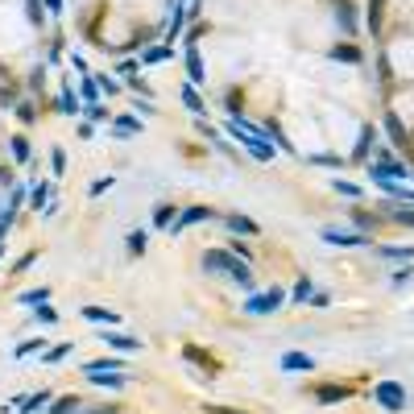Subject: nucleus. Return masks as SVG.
<instances>
[{
    "label": "nucleus",
    "mask_w": 414,
    "mask_h": 414,
    "mask_svg": "<svg viewBox=\"0 0 414 414\" xmlns=\"http://www.w3.org/2000/svg\"><path fill=\"white\" fill-rule=\"evenodd\" d=\"M183 104L191 108V112H195V116H203V99L195 95V88H183Z\"/></svg>",
    "instance_id": "nucleus-24"
},
{
    "label": "nucleus",
    "mask_w": 414,
    "mask_h": 414,
    "mask_svg": "<svg viewBox=\"0 0 414 414\" xmlns=\"http://www.w3.org/2000/svg\"><path fill=\"white\" fill-rule=\"evenodd\" d=\"M125 240H129V244H125V249H129V253H133V257H141V253H145V244H149V236H145V232H129V236H125Z\"/></svg>",
    "instance_id": "nucleus-17"
},
{
    "label": "nucleus",
    "mask_w": 414,
    "mask_h": 414,
    "mask_svg": "<svg viewBox=\"0 0 414 414\" xmlns=\"http://www.w3.org/2000/svg\"><path fill=\"white\" fill-rule=\"evenodd\" d=\"M46 298H50L46 286H38V290H25V294H21V303H46Z\"/></svg>",
    "instance_id": "nucleus-30"
},
{
    "label": "nucleus",
    "mask_w": 414,
    "mask_h": 414,
    "mask_svg": "<svg viewBox=\"0 0 414 414\" xmlns=\"http://www.w3.org/2000/svg\"><path fill=\"white\" fill-rule=\"evenodd\" d=\"M311 294H315V290H311V282H307V277H298V286L290 290V298H294V303H307Z\"/></svg>",
    "instance_id": "nucleus-23"
},
{
    "label": "nucleus",
    "mask_w": 414,
    "mask_h": 414,
    "mask_svg": "<svg viewBox=\"0 0 414 414\" xmlns=\"http://www.w3.org/2000/svg\"><path fill=\"white\" fill-rule=\"evenodd\" d=\"M224 224H228L232 232H240V236H257V224H253V220H249V216H236V212H232V216H224Z\"/></svg>",
    "instance_id": "nucleus-8"
},
{
    "label": "nucleus",
    "mask_w": 414,
    "mask_h": 414,
    "mask_svg": "<svg viewBox=\"0 0 414 414\" xmlns=\"http://www.w3.org/2000/svg\"><path fill=\"white\" fill-rule=\"evenodd\" d=\"M352 224H357V228H365V232H373V228H377V216H368V212H361V207H352Z\"/></svg>",
    "instance_id": "nucleus-21"
},
{
    "label": "nucleus",
    "mask_w": 414,
    "mask_h": 414,
    "mask_svg": "<svg viewBox=\"0 0 414 414\" xmlns=\"http://www.w3.org/2000/svg\"><path fill=\"white\" fill-rule=\"evenodd\" d=\"M186 361H195V365H203V368H212V373H216V357H207V352H203V348H195V344H186Z\"/></svg>",
    "instance_id": "nucleus-14"
},
{
    "label": "nucleus",
    "mask_w": 414,
    "mask_h": 414,
    "mask_svg": "<svg viewBox=\"0 0 414 414\" xmlns=\"http://www.w3.org/2000/svg\"><path fill=\"white\" fill-rule=\"evenodd\" d=\"M365 21H368V29H373V34H381V21H385V0H368Z\"/></svg>",
    "instance_id": "nucleus-9"
},
{
    "label": "nucleus",
    "mask_w": 414,
    "mask_h": 414,
    "mask_svg": "<svg viewBox=\"0 0 414 414\" xmlns=\"http://www.w3.org/2000/svg\"><path fill=\"white\" fill-rule=\"evenodd\" d=\"M88 377H92L95 385H112V389H116V385H125V377H120V373H88Z\"/></svg>",
    "instance_id": "nucleus-22"
},
{
    "label": "nucleus",
    "mask_w": 414,
    "mask_h": 414,
    "mask_svg": "<svg viewBox=\"0 0 414 414\" xmlns=\"http://www.w3.org/2000/svg\"><path fill=\"white\" fill-rule=\"evenodd\" d=\"M282 303H286V294L274 286V290H265V294H253V298L244 303V311H249V315H270V311H277Z\"/></svg>",
    "instance_id": "nucleus-3"
},
{
    "label": "nucleus",
    "mask_w": 414,
    "mask_h": 414,
    "mask_svg": "<svg viewBox=\"0 0 414 414\" xmlns=\"http://www.w3.org/2000/svg\"><path fill=\"white\" fill-rule=\"evenodd\" d=\"M88 116H92V120H104V116H108V108H99V104H88Z\"/></svg>",
    "instance_id": "nucleus-40"
},
{
    "label": "nucleus",
    "mask_w": 414,
    "mask_h": 414,
    "mask_svg": "<svg viewBox=\"0 0 414 414\" xmlns=\"http://www.w3.org/2000/svg\"><path fill=\"white\" fill-rule=\"evenodd\" d=\"M13 158L17 162H29V141L25 137H13Z\"/></svg>",
    "instance_id": "nucleus-26"
},
{
    "label": "nucleus",
    "mask_w": 414,
    "mask_h": 414,
    "mask_svg": "<svg viewBox=\"0 0 414 414\" xmlns=\"http://www.w3.org/2000/svg\"><path fill=\"white\" fill-rule=\"evenodd\" d=\"M79 406H83V402H79L75 394H67V398H58V406H54V414H79Z\"/></svg>",
    "instance_id": "nucleus-20"
},
{
    "label": "nucleus",
    "mask_w": 414,
    "mask_h": 414,
    "mask_svg": "<svg viewBox=\"0 0 414 414\" xmlns=\"http://www.w3.org/2000/svg\"><path fill=\"white\" fill-rule=\"evenodd\" d=\"M162 58H170V50H166V46H153V50H145V62H162Z\"/></svg>",
    "instance_id": "nucleus-33"
},
{
    "label": "nucleus",
    "mask_w": 414,
    "mask_h": 414,
    "mask_svg": "<svg viewBox=\"0 0 414 414\" xmlns=\"http://www.w3.org/2000/svg\"><path fill=\"white\" fill-rule=\"evenodd\" d=\"M244 261L236 257V253H228V249H212V253H203V270H212V274H236Z\"/></svg>",
    "instance_id": "nucleus-2"
},
{
    "label": "nucleus",
    "mask_w": 414,
    "mask_h": 414,
    "mask_svg": "<svg viewBox=\"0 0 414 414\" xmlns=\"http://www.w3.org/2000/svg\"><path fill=\"white\" fill-rule=\"evenodd\" d=\"M88 373H120V361H92Z\"/></svg>",
    "instance_id": "nucleus-27"
},
{
    "label": "nucleus",
    "mask_w": 414,
    "mask_h": 414,
    "mask_svg": "<svg viewBox=\"0 0 414 414\" xmlns=\"http://www.w3.org/2000/svg\"><path fill=\"white\" fill-rule=\"evenodd\" d=\"M323 240H327V244H344V249L368 244V236H365V232H340V228H323Z\"/></svg>",
    "instance_id": "nucleus-5"
},
{
    "label": "nucleus",
    "mask_w": 414,
    "mask_h": 414,
    "mask_svg": "<svg viewBox=\"0 0 414 414\" xmlns=\"http://www.w3.org/2000/svg\"><path fill=\"white\" fill-rule=\"evenodd\" d=\"M42 344H46V340H25V344H21V348H17V357H29V352H38V348H42Z\"/></svg>",
    "instance_id": "nucleus-35"
},
{
    "label": "nucleus",
    "mask_w": 414,
    "mask_h": 414,
    "mask_svg": "<svg viewBox=\"0 0 414 414\" xmlns=\"http://www.w3.org/2000/svg\"><path fill=\"white\" fill-rule=\"evenodd\" d=\"M389 220H398V224H410V228H414V212H406V207H394V212H389Z\"/></svg>",
    "instance_id": "nucleus-31"
},
{
    "label": "nucleus",
    "mask_w": 414,
    "mask_h": 414,
    "mask_svg": "<svg viewBox=\"0 0 414 414\" xmlns=\"http://www.w3.org/2000/svg\"><path fill=\"white\" fill-rule=\"evenodd\" d=\"M141 125L137 120H133V116H120V120H116V133H120V137H129V133H137Z\"/></svg>",
    "instance_id": "nucleus-29"
},
{
    "label": "nucleus",
    "mask_w": 414,
    "mask_h": 414,
    "mask_svg": "<svg viewBox=\"0 0 414 414\" xmlns=\"http://www.w3.org/2000/svg\"><path fill=\"white\" fill-rule=\"evenodd\" d=\"M381 257H406V261H410L414 249H381Z\"/></svg>",
    "instance_id": "nucleus-39"
},
{
    "label": "nucleus",
    "mask_w": 414,
    "mask_h": 414,
    "mask_svg": "<svg viewBox=\"0 0 414 414\" xmlns=\"http://www.w3.org/2000/svg\"><path fill=\"white\" fill-rule=\"evenodd\" d=\"M315 398H319L323 406H331V402H344V398H348V389H344V385H319V389H315Z\"/></svg>",
    "instance_id": "nucleus-10"
},
{
    "label": "nucleus",
    "mask_w": 414,
    "mask_h": 414,
    "mask_svg": "<svg viewBox=\"0 0 414 414\" xmlns=\"http://www.w3.org/2000/svg\"><path fill=\"white\" fill-rule=\"evenodd\" d=\"M46 402H50V394L42 389V394H29V398H25V402H21L17 410H21V414H38L42 406H46Z\"/></svg>",
    "instance_id": "nucleus-15"
},
{
    "label": "nucleus",
    "mask_w": 414,
    "mask_h": 414,
    "mask_svg": "<svg viewBox=\"0 0 414 414\" xmlns=\"http://www.w3.org/2000/svg\"><path fill=\"white\" fill-rule=\"evenodd\" d=\"M17 116H21V120H25V125H34V120H38V112H34V108H29V104H21V108H17Z\"/></svg>",
    "instance_id": "nucleus-37"
},
{
    "label": "nucleus",
    "mask_w": 414,
    "mask_h": 414,
    "mask_svg": "<svg viewBox=\"0 0 414 414\" xmlns=\"http://www.w3.org/2000/svg\"><path fill=\"white\" fill-rule=\"evenodd\" d=\"M174 216H179V207H174V203H158L153 224H158V228H170V224H174Z\"/></svg>",
    "instance_id": "nucleus-12"
},
{
    "label": "nucleus",
    "mask_w": 414,
    "mask_h": 414,
    "mask_svg": "<svg viewBox=\"0 0 414 414\" xmlns=\"http://www.w3.org/2000/svg\"><path fill=\"white\" fill-rule=\"evenodd\" d=\"M373 398H377V406H385V410H406V389H402L398 381H377V385H373Z\"/></svg>",
    "instance_id": "nucleus-1"
},
{
    "label": "nucleus",
    "mask_w": 414,
    "mask_h": 414,
    "mask_svg": "<svg viewBox=\"0 0 414 414\" xmlns=\"http://www.w3.org/2000/svg\"><path fill=\"white\" fill-rule=\"evenodd\" d=\"M38 323H58V311L54 307H38Z\"/></svg>",
    "instance_id": "nucleus-36"
},
{
    "label": "nucleus",
    "mask_w": 414,
    "mask_h": 414,
    "mask_svg": "<svg viewBox=\"0 0 414 414\" xmlns=\"http://www.w3.org/2000/svg\"><path fill=\"white\" fill-rule=\"evenodd\" d=\"M58 112H62V116H75V112H79V99H75V92H71V88L58 95Z\"/></svg>",
    "instance_id": "nucleus-18"
},
{
    "label": "nucleus",
    "mask_w": 414,
    "mask_h": 414,
    "mask_svg": "<svg viewBox=\"0 0 414 414\" xmlns=\"http://www.w3.org/2000/svg\"><path fill=\"white\" fill-rule=\"evenodd\" d=\"M331 58H344V62H361V50H357V46H336V50H331Z\"/></svg>",
    "instance_id": "nucleus-25"
},
{
    "label": "nucleus",
    "mask_w": 414,
    "mask_h": 414,
    "mask_svg": "<svg viewBox=\"0 0 414 414\" xmlns=\"http://www.w3.org/2000/svg\"><path fill=\"white\" fill-rule=\"evenodd\" d=\"M50 166H54V174H62V166H67V158H62V149H54V153H50Z\"/></svg>",
    "instance_id": "nucleus-38"
},
{
    "label": "nucleus",
    "mask_w": 414,
    "mask_h": 414,
    "mask_svg": "<svg viewBox=\"0 0 414 414\" xmlns=\"http://www.w3.org/2000/svg\"><path fill=\"white\" fill-rule=\"evenodd\" d=\"M331 186H336V191H340V195H348V199H357V195H361V191H357V186H352V183H344V179H336V183H331Z\"/></svg>",
    "instance_id": "nucleus-34"
},
{
    "label": "nucleus",
    "mask_w": 414,
    "mask_h": 414,
    "mask_svg": "<svg viewBox=\"0 0 414 414\" xmlns=\"http://www.w3.org/2000/svg\"><path fill=\"white\" fill-rule=\"evenodd\" d=\"M195 38H199V29H191V34H186V71H191V88L207 79V75H203V58H199V46H195Z\"/></svg>",
    "instance_id": "nucleus-4"
},
{
    "label": "nucleus",
    "mask_w": 414,
    "mask_h": 414,
    "mask_svg": "<svg viewBox=\"0 0 414 414\" xmlns=\"http://www.w3.org/2000/svg\"><path fill=\"white\" fill-rule=\"evenodd\" d=\"M50 199V183H42V186H34V207L42 212V203Z\"/></svg>",
    "instance_id": "nucleus-32"
},
{
    "label": "nucleus",
    "mask_w": 414,
    "mask_h": 414,
    "mask_svg": "<svg viewBox=\"0 0 414 414\" xmlns=\"http://www.w3.org/2000/svg\"><path fill=\"white\" fill-rule=\"evenodd\" d=\"M83 99H88V104H95V83H92V79H83Z\"/></svg>",
    "instance_id": "nucleus-41"
},
{
    "label": "nucleus",
    "mask_w": 414,
    "mask_h": 414,
    "mask_svg": "<svg viewBox=\"0 0 414 414\" xmlns=\"http://www.w3.org/2000/svg\"><path fill=\"white\" fill-rule=\"evenodd\" d=\"M25 17H29L34 25H42V0H25Z\"/></svg>",
    "instance_id": "nucleus-28"
},
{
    "label": "nucleus",
    "mask_w": 414,
    "mask_h": 414,
    "mask_svg": "<svg viewBox=\"0 0 414 414\" xmlns=\"http://www.w3.org/2000/svg\"><path fill=\"white\" fill-rule=\"evenodd\" d=\"M203 220H216V212H212V207H186L183 216L170 224V232H183V228H191V224H203Z\"/></svg>",
    "instance_id": "nucleus-6"
},
{
    "label": "nucleus",
    "mask_w": 414,
    "mask_h": 414,
    "mask_svg": "<svg viewBox=\"0 0 414 414\" xmlns=\"http://www.w3.org/2000/svg\"><path fill=\"white\" fill-rule=\"evenodd\" d=\"M50 4V17H58V13H62V0H46Z\"/></svg>",
    "instance_id": "nucleus-44"
},
{
    "label": "nucleus",
    "mask_w": 414,
    "mask_h": 414,
    "mask_svg": "<svg viewBox=\"0 0 414 414\" xmlns=\"http://www.w3.org/2000/svg\"><path fill=\"white\" fill-rule=\"evenodd\" d=\"M108 186H112V174H108V179H99V183H92V195H99V191H108Z\"/></svg>",
    "instance_id": "nucleus-43"
},
{
    "label": "nucleus",
    "mask_w": 414,
    "mask_h": 414,
    "mask_svg": "<svg viewBox=\"0 0 414 414\" xmlns=\"http://www.w3.org/2000/svg\"><path fill=\"white\" fill-rule=\"evenodd\" d=\"M385 129H389V137H394V145H398V149H406V133H402V125H398V116H394V112L385 116Z\"/></svg>",
    "instance_id": "nucleus-19"
},
{
    "label": "nucleus",
    "mask_w": 414,
    "mask_h": 414,
    "mask_svg": "<svg viewBox=\"0 0 414 414\" xmlns=\"http://www.w3.org/2000/svg\"><path fill=\"white\" fill-rule=\"evenodd\" d=\"M8 224H13V216H0V236L8 232Z\"/></svg>",
    "instance_id": "nucleus-45"
},
{
    "label": "nucleus",
    "mask_w": 414,
    "mask_h": 414,
    "mask_svg": "<svg viewBox=\"0 0 414 414\" xmlns=\"http://www.w3.org/2000/svg\"><path fill=\"white\" fill-rule=\"evenodd\" d=\"M282 368H307V373H311L315 361H311L307 352H286V357H282Z\"/></svg>",
    "instance_id": "nucleus-13"
},
{
    "label": "nucleus",
    "mask_w": 414,
    "mask_h": 414,
    "mask_svg": "<svg viewBox=\"0 0 414 414\" xmlns=\"http://www.w3.org/2000/svg\"><path fill=\"white\" fill-rule=\"evenodd\" d=\"M104 344H108V348H116V352H141V340L120 336V331H104Z\"/></svg>",
    "instance_id": "nucleus-7"
},
{
    "label": "nucleus",
    "mask_w": 414,
    "mask_h": 414,
    "mask_svg": "<svg viewBox=\"0 0 414 414\" xmlns=\"http://www.w3.org/2000/svg\"><path fill=\"white\" fill-rule=\"evenodd\" d=\"M67 352H71V344H62V348H54V352H46V361H62Z\"/></svg>",
    "instance_id": "nucleus-42"
},
{
    "label": "nucleus",
    "mask_w": 414,
    "mask_h": 414,
    "mask_svg": "<svg viewBox=\"0 0 414 414\" xmlns=\"http://www.w3.org/2000/svg\"><path fill=\"white\" fill-rule=\"evenodd\" d=\"M336 21H340V25H344V29H348V34H357V17H352V8H348V4H344V0H340V4H336Z\"/></svg>",
    "instance_id": "nucleus-16"
},
{
    "label": "nucleus",
    "mask_w": 414,
    "mask_h": 414,
    "mask_svg": "<svg viewBox=\"0 0 414 414\" xmlns=\"http://www.w3.org/2000/svg\"><path fill=\"white\" fill-rule=\"evenodd\" d=\"M83 315H88L92 323H108V327H112V323H120V315H116V311H108V307H83Z\"/></svg>",
    "instance_id": "nucleus-11"
}]
</instances>
